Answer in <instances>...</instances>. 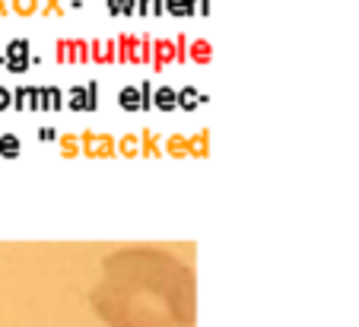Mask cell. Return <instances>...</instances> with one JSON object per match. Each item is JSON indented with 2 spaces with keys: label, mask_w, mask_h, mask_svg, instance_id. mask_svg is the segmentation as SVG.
<instances>
[{
  "label": "cell",
  "mask_w": 359,
  "mask_h": 327,
  "mask_svg": "<svg viewBox=\"0 0 359 327\" xmlns=\"http://www.w3.org/2000/svg\"><path fill=\"white\" fill-rule=\"evenodd\" d=\"M89 305L109 327H194V270L165 248H118L102 260Z\"/></svg>",
  "instance_id": "6da1fadb"
}]
</instances>
